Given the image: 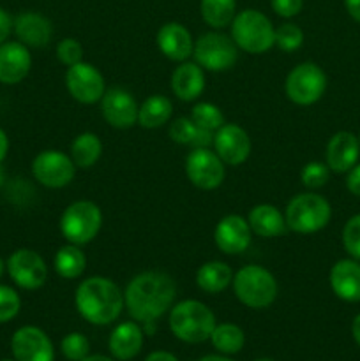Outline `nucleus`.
Instances as JSON below:
<instances>
[{"label":"nucleus","mask_w":360,"mask_h":361,"mask_svg":"<svg viewBox=\"0 0 360 361\" xmlns=\"http://www.w3.org/2000/svg\"><path fill=\"white\" fill-rule=\"evenodd\" d=\"M233 282V271L222 261H208L198 268L196 284L201 291L208 295H217L224 291Z\"/></svg>","instance_id":"nucleus-26"},{"label":"nucleus","mask_w":360,"mask_h":361,"mask_svg":"<svg viewBox=\"0 0 360 361\" xmlns=\"http://www.w3.org/2000/svg\"><path fill=\"white\" fill-rule=\"evenodd\" d=\"M11 30H13V18L9 16L7 11H4L0 7V44H4L7 41Z\"/></svg>","instance_id":"nucleus-42"},{"label":"nucleus","mask_w":360,"mask_h":361,"mask_svg":"<svg viewBox=\"0 0 360 361\" xmlns=\"http://www.w3.org/2000/svg\"><path fill=\"white\" fill-rule=\"evenodd\" d=\"M191 118L200 129L210 130V133H215V130L224 126V115L212 102H198V104H194L193 111H191Z\"/></svg>","instance_id":"nucleus-32"},{"label":"nucleus","mask_w":360,"mask_h":361,"mask_svg":"<svg viewBox=\"0 0 360 361\" xmlns=\"http://www.w3.org/2000/svg\"><path fill=\"white\" fill-rule=\"evenodd\" d=\"M344 6L349 16L360 23V0H344Z\"/></svg>","instance_id":"nucleus-43"},{"label":"nucleus","mask_w":360,"mask_h":361,"mask_svg":"<svg viewBox=\"0 0 360 361\" xmlns=\"http://www.w3.org/2000/svg\"><path fill=\"white\" fill-rule=\"evenodd\" d=\"M108 348L116 360H133L134 356L140 355L141 348H143V330L133 321L120 323L119 326L113 328L112 335H109Z\"/></svg>","instance_id":"nucleus-24"},{"label":"nucleus","mask_w":360,"mask_h":361,"mask_svg":"<svg viewBox=\"0 0 360 361\" xmlns=\"http://www.w3.org/2000/svg\"><path fill=\"white\" fill-rule=\"evenodd\" d=\"M186 173L189 182L201 190L217 189L226 176L224 162L210 148H193L186 159Z\"/></svg>","instance_id":"nucleus-11"},{"label":"nucleus","mask_w":360,"mask_h":361,"mask_svg":"<svg viewBox=\"0 0 360 361\" xmlns=\"http://www.w3.org/2000/svg\"><path fill=\"white\" fill-rule=\"evenodd\" d=\"M13 30L18 41L23 42L28 48H42L49 42L53 34L52 21L41 13L27 11L18 14L13 20Z\"/></svg>","instance_id":"nucleus-19"},{"label":"nucleus","mask_w":360,"mask_h":361,"mask_svg":"<svg viewBox=\"0 0 360 361\" xmlns=\"http://www.w3.org/2000/svg\"><path fill=\"white\" fill-rule=\"evenodd\" d=\"M256 361H272V360H268V358H261V360H256Z\"/></svg>","instance_id":"nucleus-51"},{"label":"nucleus","mask_w":360,"mask_h":361,"mask_svg":"<svg viewBox=\"0 0 360 361\" xmlns=\"http://www.w3.org/2000/svg\"><path fill=\"white\" fill-rule=\"evenodd\" d=\"M169 330L179 341L201 344L208 341L215 328V316L205 303L184 300L169 309Z\"/></svg>","instance_id":"nucleus-3"},{"label":"nucleus","mask_w":360,"mask_h":361,"mask_svg":"<svg viewBox=\"0 0 360 361\" xmlns=\"http://www.w3.org/2000/svg\"><path fill=\"white\" fill-rule=\"evenodd\" d=\"M328 178H330V168L323 162H307L300 171V180L307 189H320L328 182Z\"/></svg>","instance_id":"nucleus-35"},{"label":"nucleus","mask_w":360,"mask_h":361,"mask_svg":"<svg viewBox=\"0 0 360 361\" xmlns=\"http://www.w3.org/2000/svg\"><path fill=\"white\" fill-rule=\"evenodd\" d=\"M32 55L28 46L20 41H6L0 44V83L18 85L28 76Z\"/></svg>","instance_id":"nucleus-18"},{"label":"nucleus","mask_w":360,"mask_h":361,"mask_svg":"<svg viewBox=\"0 0 360 361\" xmlns=\"http://www.w3.org/2000/svg\"><path fill=\"white\" fill-rule=\"evenodd\" d=\"M176 296V284L164 271H143L127 284L124 293L127 312L138 323H154L168 312Z\"/></svg>","instance_id":"nucleus-1"},{"label":"nucleus","mask_w":360,"mask_h":361,"mask_svg":"<svg viewBox=\"0 0 360 361\" xmlns=\"http://www.w3.org/2000/svg\"><path fill=\"white\" fill-rule=\"evenodd\" d=\"M359 143H360V136H359Z\"/></svg>","instance_id":"nucleus-53"},{"label":"nucleus","mask_w":360,"mask_h":361,"mask_svg":"<svg viewBox=\"0 0 360 361\" xmlns=\"http://www.w3.org/2000/svg\"><path fill=\"white\" fill-rule=\"evenodd\" d=\"M346 187L353 196L360 197V164H355L348 171V178H346Z\"/></svg>","instance_id":"nucleus-41"},{"label":"nucleus","mask_w":360,"mask_h":361,"mask_svg":"<svg viewBox=\"0 0 360 361\" xmlns=\"http://www.w3.org/2000/svg\"><path fill=\"white\" fill-rule=\"evenodd\" d=\"M101 111L106 122L115 129H131L138 123L140 106L126 88H109L101 99Z\"/></svg>","instance_id":"nucleus-14"},{"label":"nucleus","mask_w":360,"mask_h":361,"mask_svg":"<svg viewBox=\"0 0 360 361\" xmlns=\"http://www.w3.org/2000/svg\"><path fill=\"white\" fill-rule=\"evenodd\" d=\"M360 155L359 137L348 130H339L327 145V166L334 173H348Z\"/></svg>","instance_id":"nucleus-21"},{"label":"nucleus","mask_w":360,"mask_h":361,"mask_svg":"<svg viewBox=\"0 0 360 361\" xmlns=\"http://www.w3.org/2000/svg\"><path fill=\"white\" fill-rule=\"evenodd\" d=\"M172 90L180 101L191 102L200 97L205 90L203 67L196 62H180L172 74Z\"/></svg>","instance_id":"nucleus-23"},{"label":"nucleus","mask_w":360,"mask_h":361,"mask_svg":"<svg viewBox=\"0 0 360 361\" xmlns=\"http://www.w3.org/2000/svg\"><path fill=\"white\" fill-rule=\"evenodd\" d=\"M2 361H16V360H2Z\"/></svg>","instance_id":"nucleus-52"},{"label":"nucleus","mask_w":360,"mask_h":361,"mask_svg":"<svg viewBox=\"0 0 360 361\" xmlns=\"http://www.w3.org/2000/svg\"><path fill=\"white\" fill-rule=\"evenodd\" d=\"M232 39L242 51L261 55L275 44V28L261 11L246 9L233 18Z\"/></svg>","instance_id":"nucleus-5"},{"label":"nucleus","mask_w":360,"mask_h":361,"mask_svg":"<svg viewBox=\"0 0 360 361\" xmlns=\"http://www.w3.org/2000/svg\"><path fill=\"white\" fill-rule=\"evenodd\" d=\"M66 87L74 101L81 102V104H94V102L101 101L106 92L101 71L83 60L67 67Z\"/></svg>","instance_id":"nucleus-13"},{"label":"nucleus","mask_w":360,"mask_h":361,"mask_svg":"<svg viewBox=\"0 0 360 361\" xmlns=\"http://www.w3.org/2000/svg\"><path fill=\"white\" fill-rule=\"evenodd\" d=\"M173 104L166 95L155 94L145 99L138 111V123L143 129H159L172 118Z\"/></svg>","instance_id":"nucleus-27"},{"label":"nucleus","mask_w":360,"mask_h":361,"mask_svg":"<svg viewBox=\"0 0 360 361\" xmlns=\"http://www.w3.org/2000/svg\"><path fill=\"white\" fill-rule=\"evenodd\" d=\"M21 309L20 295L9 286L0 284V323H9Z\"/></svg>","instance_id":"nucleus-38"},{"label":"nucleus","mask_w":360,"mask_h":361,"mask_svg":"<svg viewBox=\"0 0 360 361\" xmlns=\"http://www.w3.org/2000/svg\"><path fill=\"white\" fill-rule=\"evenodd\" d=\"M102 226V212L92 201H74L64 210L60 217V233L64 238L74 245H87Z\"/></svg>","instance_id":"nucleus-7"},{"label":"nucleus","mask_w":360,"mask_h":361,"mask_svg":"<svg viewBox=\"0 0 360 361\" xmlns=\"http://www.w3.org/2000/svg\"><path fill=\"white\" fill-rule=\"evenodd\" d=\"M32 175L41 185L48 189H62L73 182L76 175L71 155L60 150H44L32 161Z\"/></svg>","instance_id":"nucleus-10"},{"label":"nucleus","mask_w":360,"mask_h":361,"mask_svg":"<svg viewBox=\"0 0 360 361\" xmlns=\"http://www.w3.org/2000/svg\"><path fill=\"white\" fill-rule=\"evenodd\" d=\"M342 245L353 259L360 261V214L346 221L342 228Z\"/></svg>","instance_id":"nucleus-37"},{"label":"nucleus","mask_w":360,"mask_h":361,"mask_svg":"<svg viewBox=\"0 0 360 361\" xmlns=\"http://www.w3.org/2000/svg\"><path fill=\"white\" fill-rule=\"evenodd\" d=\"M233 291L249 309H267L277 298V281L267 268L247 264L233 275Z\"/></svg>","instance_id":"nucleus-4"},{"label":"nucleus","mask_w":360,"mask_h":361,"mask_svg":"<svg viewBox=\"0 0 360 361\" xmlns=\"http://www.w3.org/2000/svg\"><path fill=\"white\" fill-rule=\"evenodd\" d=\"M328 281L334 295L342 302H360V261L353 257L337 261L332 267Z\"/></svg>","instance_id":"nucleus-22"},{"label":"nucleus","mask_w":360,"mask_h":361,"mask_svg":"<svg viewBox=\"0 0 360 361\" xmlns=\"http://www.w3.org/2000/svg\"><path fill=\"white\" fill-rule=\"evenodd\" d=\"M4 183V169H2V166H0V185H2Z\"/></svg>","instance_id":"nucleus-50"},{"label":"nucleus","mask_w":360,"mask_h":361,"mask_svg":"<svg viewBox=\"0 0 360 361\" xmlns=\"http://www.w3.org/2000/svg\"><path fill=\"white\" fill-rule=\"evenodd\" d=\"M304 44V32L295 23H282L275 28V46L281 51L292 53L296 51Z\"/></svg>","instance_id":"nucleus-33"},{"label":"nucleus","mask_w":360,"mask_h":361,"mask_svg":"<svg viewBox=\"0 0 360 361\" xmlns=\"http://www.w3.org/2000/svg\"><path fill=\"white\" fill-rule=\"evenodd\" d=\"M201 18L212 28H224L232 25L236 14V0H201Z\"/></svg>","instance_id":"nucleus-30"},{"label":"nucleus","mask_w":360,"mask_h":361,"mask_svg":"<svg viewBox=\"0 0 360 361\" xmlns=\"http://www.w3.org/2000/svg\"><path fill=\"white\" fill-rule=\"evenodd\" d=\"M352 335H353V338H355L356 344L360 345V314H359V316L355 317V319H353V324H352Z\"/></svg>","instance_id":"nucleus-46"},{"label":"nucleus","mask_w":360,"mask_h":361,"mask_svg":"<svg viewBox=\"0 0 360 361\" xmlns=\"http://www.w3.org/2000/svg\"><path fill=\"white\" fill-rule=\"evenodd\" d=\"M247 222H249L251 231L261 238H275V236L284 235L288 229L284 215L279 212V208L267 203L251 208Z\"/></svg>","instance_id":"nucleus-25"},{"label":"nucleus","mask_w":360,"mask_h":361,"mask_svg":"<svg viewBox=\"0 0 360 361\" xmlns=\"http://www.w3.org/2000/svg\"><path fill=\"white\" fill-rule=\"evenodd\" d=\"M7 152H9V137H7L6 130L0 129V162L7 157Z\"/></svg>","instance_id":"nucleus-45"},{"label":"nucleus","mask_w":360,"mask_h":361,"mask_svg":"<svg viewBox=\"0 0 360 361\" xmlns=\"http://www.w3.org/2000/svg\"><path fill=\"white\" fill-rule=\"evenodd\" d=\"M274 13L281 18H293L302 11L304 0H270Z\"/></svg>","instance_id":"nucleus-40"},{"label":"nucleus","mask_w":360,"mask_h":361,"mask_svg":"<svg viewBox=\"0 0 360 361\" xmlns=\"http://www.w3.org/2000/svg\"><path fill=\"white\" fill-rule=\"evenodd\" d=\"M200 361H233L229 358H226V356H217V355H208V356H203Z\"/></svg>","instance_id":"nucleus-47"},{"label":"nucleus","mask_w":360,"mask_h":361,"mask_svg":"<svg viewBox=\"0 0 360 361\" xmlns=\"http://www.w3.org/2000/svg\"><path fill=\"white\" fill-rule=\"evenodd\" d=\"M6 270L14 284L27 291L42 288L48 279V267L44 259L32 249L14 250L7 259Z\"/></svg>","instance_id":"nucleus-12"},{"label":"nucleus","mask_w":360,"mask_h":361,"mask_svg":"<svg viewBox=\"0 0 360 361\" xmlns=\"http://www.w3.org/2000/svg\"><path fill=\"white\" fill-rule=\"evenodd\" d=\"M210 341L212 345L222 355H236L239 351H242L244 344H246V335H244L242 328L236 324L222 323L215 324Z\"/></svg>","instance_id":"nucleus-31"},{"label":"nucleus","mask_w":360,"mask_h":361,"mask_svg":"<svg viewBox=\"0 0 360 361\" xmlns=\"http://www.w3.org/2000/svg\"><path fill=\"white\" fill-rule=\"evenodd\" d=\"M4 271H6V263H4V261L0 259V279H2Z\"/></svg>","instance_id":"nucleus-49"},{"label":"nucleus","mask_w":360,"mask_h":361,"mask_svg":"<svg viewBox=\"0 0 360 361\" xmlns=\"http://www.w3.org/2000/svg\"><path fill=\"white\" fill-rule=\"evenodd\" d=\"M251 228L247 219L240 215H226L217 222L214 231L215 245L221 252L242 254L251 245Z\"/></svg>","instance_id":"nucleus-17"},{"label":"nucleus","mask_w":360,"mask_h":361,"mask_svg":"<svg viewBox=\"0 0 360 361\" xmlns=\"http://www.w3.org/2000/svg\"><path fill=\"white\" fill-rule=\"evenodd\" d=\"M327 90V74L318 63L302 62L286 76L284 92L292 102L311 106L320 101Z\"/></svg>","instance_id":"nucleus-9"},{"label":"nucleus","mask_w":360,"mask_h":361,"mask_svg":"<svg viewBox=\"0 0 360 361\" xmlns=\"http://www.w3.org/2000/svg\"><path fill=\"white\" fill-rule=\"evenodd\" d=\"M157 46L166 59L173 62H186L194 49L191 32L176 21L164 23L157 32Z\"/></svg>","instance_id":"nucleus-20"},{"label":"nucleus","mask_w":360,"mask_h":361,"mask_svg":"<svg viewBox=\"0 0 360 361\" xmlns=\"http://www.w3.org/2000/svg\"><path fill=\"white\" fill-rule=\"evenodd\" d=\"M60 349H62V355L69 361H81L87 358L88 353H90V342L83 334L74 331V334L66 335L62 338Z\"/></svg>","instance_id":"nucleus-34"},{"label":"nucleus","mask_w":360,"mask_h":361,"mask_svg":"<svg viewBox=\"0 0 360 361\" xmlns=\"http://www.w3.org/2000/svg\"><path fill=\"white\" fill-rule=\"evenodd\" d=\"M145 361H179L175 358V356L172 355V353H166V351H155V353H150V355L147 356V360Z\"/></svg>","instance_id":"nucleus-44"},{"label":"nucleus","mask_w":360,"mask_h":361,"mask_svg":"<svg viewBox=\"0 0 360 361\" xmlns=\"http://www.w3.org/2000/svg\"><path fill=\"white\" fill-rule=\"evenodd\" d=\"M332 207L323 196L314 192L299 194L288 203L284 212L286 226L300 235L321 231L330 222Z\"/></svg>","instance_id":"nucleus-6"},{"label":"nucleus","mask_w":360,"mask_h":361,"mask_svg":"<svg viewBox=\"0 0 360 361\" xmlns=\"http://www.w3.org/2000/svg\"><path fill=\"white\" fill-rule=\"evenodd\" d=\"M74 303L85 321L95 326H106L122 314L124 293L106 277H88L78 286Z\"/></svg>","instance_id":"nucleus-2"},{"label":"nucleus","mask_w":360,"mask_h":361,"mask_svg":"<svg viewBox=\"0 0 360 361\" xmlns=\"http://www.w3.org/2000/svg\"><path fill=\"white\" fill-rule=\"evenodd\" d=\"M214 152L226 166H240L251 155V137L236 123H224L214 134Z\"/></svg>","instance_id":"nucleus-16"},{"label":"nucleus","mask_w":360,"mask_h":361,"mask_svg":"<svg viewBox=\"0 0 360 361\" xmlns=\"http://www.w3.org/2000/svg\"><path fill=\"white\" fill-rule=\"evenodd\" d=\"M194 60L200 67L210 73H222L232 69L239 59V46L232 37L221 32H207L194 42Z\"/></svg>","instance_id":"nucleus-8"},{"label":"nucleus","mask_w":360,"mask_h":361,"mask_svg":"<svg viewBox=\"0 0 360 361\" xmlns=\"http://www.w3.org/2000/svg\"><path fill=\"white\" fill-rule=\"evenodd\" d=\"M168 133L172 141H175V143L193 147L194 141H196L198 137V133H200V127L193 122V118L182 116V118H176L175 122L169 126Z\"/></svg>","instance_id":"nucleus-36"},{"label":"nucleus","mask_w":360,"mask_h":361,"mask_svg":"<svg viewBox=\"0 0 360 361\" xmlns=\"http://www.w3.org/2000/svg\"><path fill=\"white\" fill-rule=\"evenodd\" d=\"M11 351L16 361H53V344L48 335L37 326H23L14 331Z\"/></svg>","instance_id":"nucleus-15"},{"label":"nucleus","mask_w":360,"mask_h":361,"mask_svg":"<svg viewBox=\"0 0 360 361\" xmlns=\"http://www.w3.org/2000/svg\"><path fill=\"white\" fill-rule=\"evenodd\" d=\"M81 361H115V360L108 358V356H102V355H94V356H90V355H88L87 358H85V360H81Z\"/></svg>","instance_id":"nucleus-48"},{"label":"nucleus","mask_w":360,"mask_h":361,"mask_svg":"<svg viewBox=\"0 0 360 361\" xmlns=\"http://www.w3.org/2000/svg\"><path fill=\"white\" fill-rule=\"evenodd\" d=\"M102 154V143L97 134L94 133H81L80 136L74 137L71 143V159L74 166L81 169H88L99 161Z\"/></svg>","instance_id":"nucleus-29"},{"label":"nucleus","mask_w":360,"mask_h":361,"mask_svg":"<svg viewBox=\"0 0 360 361\" xmlns=\"http://www.w3.org/2000/svg\"><path fill=\"white\" fill-rule=\"evenodd\" d=\"M55 271L62 279L67 281H73L83 275L85 268H87V257H85L83 250L80 249V245H74V243H67V245L60 247L55 254Z\"/></svg>","instance_id":"nucleus-28"},{"label":"nucleus","mask_w":360,"mask_h":361,"mask_svg":"<svg viewBox=\"0 0 360 361\" xmlns=\"http://www.w3.org/2000/svg\"><path fill=\"white\" fill-rule=\"evenodd\" d=\"M56 59H59L64 66H74V63L83 60V46L73 37L62 39V41L56 44Z\"/></svg>","instance_id":"nucleus-39"}]
</instances>
